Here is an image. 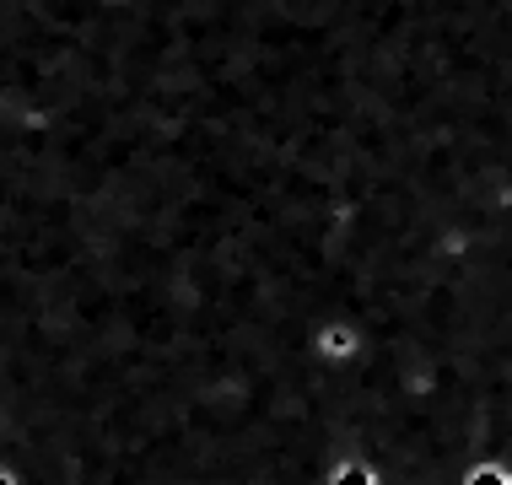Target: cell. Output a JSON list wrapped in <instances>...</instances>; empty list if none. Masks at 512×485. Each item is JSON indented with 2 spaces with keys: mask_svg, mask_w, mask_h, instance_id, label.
I'll return each instance as SVG.
<instances>
[{
  "mask_svg": "<svg viewBox=\"0 0 512 485\" xmlns=\"http://www.w3.org/2000/svg\"><path fill=\"white\" fill-rule=\"evenodd\" d=\"M324 485H383V469L372 459H335L324 469Z\"/></svg>",
  "mask_w": 512,
  "mask_h": 485,
  "instance_id": "1",
  "label": "cell"
},
{
  "mask_svg": "<svg viewBox=\"0 0 512 485\" xmlns=\"http://www.w3.org/2000/svg\"><path fill=\"white\" fill-rule=\"evenodd\" d=\"M0 485H27V480H22V469H17V464L0 459Z\"/></svg>",
  "mask_w": 512,
  "mask_h": 485,
  "instance_id": "2",
  "label": "cell"
}]
</instances>
